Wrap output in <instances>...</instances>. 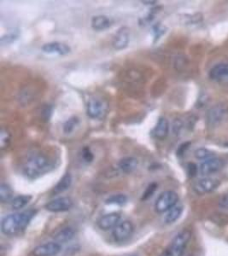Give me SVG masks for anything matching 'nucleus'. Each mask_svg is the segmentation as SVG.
Instances as JSON below:
<instances>
[{"label":"nucleus","instance_id":"423d86ee","mask_svg":"<svg viewBox=\"0 0 228 256\" xmlns=\"http://www.w3.org/2000/svg\"><path fill=\"white\" fill-rule=\"evenodd\" d=\"M220 184V181L216 178L204 177L193 184L192 189L198 195H206L214 192Z\"/></svg>","mask_w":228,"mask_h":256},{"label":"nucleus","instance_id":"1a4fd4ad","mask_svg":"<svg viewBox=\"0 0 228 256\" xmlns=\"http://www.w3.org/2000/svg\"><path fill=\"white\" fill-rule=\"evenodd\" d=\"M107 105L100 98H91L88 102L86 113L92 119H100L106 114Z\"/></svg>","mask_w":228,"mask_h":256},{"label":"nucleus","instance_id":"2f4dec72","mask_svg":"<svg viewBox=\"0 0 228 256\" xmlns=\"http://www.w3.org/2000/svg\"><path fill=\"white\" fill-rule=\"evenodd\" d=\"M82 156L84 158V160L88 162H91L92 160H94V154L89 148H85L83 150Z\"/></svg>","mask_w":228,"mask_h":256},{"label":"nucleus","instance_id":"473e14b6","mask_svg":"<svg viewBox=\"0 0 228 256\" xmlns=\"http://www.w3.org/2000/svg\"><path fill=\"white\" fill-rule=\"evenodd\" d=\"M198 168L196 166V164H194V163H189L188 165V175L190 176V177H194L195 175L198 174Z\"/></svg>","mask_w":228,"mask_h":256},{"label":"nucleus","instance_id":"412c9836","mask_svg":"<svg viewBox=\"0 0 228 256\" xmlns=\"http://www.w3.org/2000/svg\"><path fill=\"white\" fill-rule=\"evenodd\" d=\"M72 184V176L70 174H66L62 178L58 183L56 184V186L53 190V192L55 194H60L70 189V187Z\"/></svg>","mask_w":228,"mask_h":256},{"label":"nucleus","instance_id":"ddd939ff","mask_svg":"<svg viewBox=\"0 0 228 256\" xmlns=\"http://www.w3.org/2000/svg\"><path fill=\"white\" fill-rule=\"evenodd\" d=\"M129 40H130V30L128 28L123 26L116 32L112 41V44L114 49L120 50L128 47Z\"/></svg>","mask_w":228,"mask_h":256},{"label":"nucleus","instance_id":"9b49d317","mask_svg":"<svg viewBox=\"0 0 228 256\" xmlns=\"http://www.w3.org/2000/svg\"><path fill=\"white\" fill-rule=\"evenodd\" d=\"M61 250V245L56 242H46L36 246L32 252V256H55Z\"/></svg>","mask_w":228,"mask_h":256},{"label":"nucleus","instance_id":"dca6fc26","mask_svg":"<svg viewBox=\"0 0 228 256\" xmlns=\"http://www.w3.org/2000/svg\"><path fill=\"white\" fill-rule=\"evenodd\" d=\"M210 77L218 82L228 79V64H219L214 66L210 71Z\"/></svg>","mask_w":228,"mask_h":256},{"label":"nucleus","instance_id":"20e7f679","mask_svg":"<svg viewBox=\"0 0 228 256\" xmlns=\"http://www.w3.org/2000/svg\"><path fill=\"white\" fill-rule=\"evenodd\" d=\"M178 196L172 190H166L161 193L155 202V211L158 214L167 212L178 204Z\"/></svg>","mask_w":228,"mask_h":256},{"label":"nucleus","instance_id":"7c9ffc66","mask_svg":"<svg viewBox=\"0 0 228 256\" xmlns=\"http://www.w3.org/2000/svg\"><path fill=\"white\" fill-rule=\"evenodd\" d=\"M183 128V122L180 119H176L172 124V132L176 135H178Z\"/></svg>","mask_w":228,"mask_h":256},{"label":"nucleus","instance_id":"bb28decb","mask_svg":"<svg viewBox=\"0 0 228 256\" xmlns=\"http://www.w3.org/2000/svg\"><path fill=\"white\" fill-rule=\"evenodd\" d=\"M79 124V119L76 116L71 117L64 124V132L65 134H70Z\"/></svg>","mask_w":228,"mask_h":256},{"label":"nucleus","instance_id":"4be33fe9","mask_svg":"<svg viewBox=\"0 0 228 256\" xmlns=\"http://www.w3.org/2000/svg\"><path fill=\"white\" fill-rule=\"evenodd\" d=\"M32 199V196L28 195L18 196L16 198H13V200L10 202V206L12 208L15 210H20L24 208L26 204H28Z\"/></svg>","mask_w":228,"mask_h":256},{"label":"nucleus","instance_id":"6e6552de","mask_svg":"<svg viewBox=\"0 0 228 256\" xmlns=\"http://www.w3.org/2000/svg\"><path fill=\"white\" fill-rule=\"evenodd\" d=\"M74 206V202L68 196H61L47 202L44 208L47 211L52 212H67Z\"/></svg>","mask_w":228,"mask_h":256},{"label":"nucleus","instance_id":"cd10ccee","mask_svg":"<svg viewBox=\"0 0 228 256\" xmlns=\"http://www.w3.org/2000/svg\"><path fill=\"white\" fill-rule=\"evenodd\" d=\"M18 36H19V34L15 32V31H14V32H9V34L4 35V36L1 37L0 42H1V44H3V46H4V44H12L14 41L18 40Z\"/></svg>","mask_w":228,"mask_h":256},{"label":"nucleus","instance_id":"9d476101","mask_svg":"<svg viewBox=\"0 0 228 256\" xmlns=\"http://www.w3.org/2000/svg\"><path fill=\"white\" fill-rule=\"evenodd\" d=\"M224 166V162L220 158H210L207 160H202L199 165L198 171L202 175H210L220 171Z\"/></svg>","mask_w":228,"mask_h":256},{"label":"nucleus","instance_id":"a878e982","mask_svg":"<svg viewBox=\"0 0 228 256\" xmlns=\"http://www.w3.org/2000/svg\"><path fill=\"white\" fill-rule=\"evenodd\" d=\"M194 156L198 160H205L210 159V158H214V153L208 150V148H200L196 150L195 153H194Z\"/></svg>","mask_w":228,"mask_h":256},{"label":"nucleus","instance_id":"c85d7f7f","mask_svg":"<svg viewBox=\"0 0 228 256\" xmlns=\"http://www.w3.org/2000/svg\"><path fill=\"white\" fill-rule=\"evenodd\" d=\"M156 188H158V184H150L149 186L147 187L146 190L144 193L142 199H143V200H146L148 198H150V196L155 193Z\"/></svg>","mask_w":228,"mask_h":256},{"label":"nucleus","instance_id":"f8f14e48","mask_svg":"<svg viewBox=\"0 0 228 256\" xmlns=\"http://www.w3.org/2000/svg\"><path fill=\"white\" fill-rule=\"evenodd\" d=\"M120 212H113L101 216L96 222L98 226L102 230H113L120 222Z\"/></svg>","mask_w":228,"mask_h":256},{"label":"nucleus","instance_id":"f3484780","mask_svg":"<svg viewBox=\"0 0 228 256\" xmlns=\"http://www.w3.org/2000/svg\"><path fill=\"white\" fill-rule=\"evenodd\" d=\"M112 25V20L107 16L100 15L92 19V28L95 31H104L108 30Z\"/></svg>","mask_w":228,"mask_h":256},{"label":"nucleus","instance_id":"5701e85b","mask_svg":"<svg viewBox=\"0 0 228 256\" xmlns=\"http://www.w3.org/2000/svg\"><path fill=\"white\" fill-rule=\"evenodd\" d=\"M13 200V190L12 187L7 184H1L0 186V201L2 204H6Z\"/></svg>","mask_w":228,"mask_h":256},{"label":"nucleus","instance_id":"c756f323","mask_svg":"<svg viewBox=\"0 0 228 256\" xmlns=\"http://www.w3.org/2000/svg\"><path fill=\"white\" fill-rule=\"evenodd\" d=\"M218 205L220 208L228 211V193L224 194L220 198Z\"/></svg>","mask_w":228,"mask_h":256},{"label":"nucleus","instance_id":"39448f33","mask_svg":"<svg viewBox=\"0 0 228 256\" xmlns=\"http://www.w3.org/2000/svg\"><path fill=\"white\" fill-rule=\"evenodd\" d=\"M228 116V107L223 104L214 105L206 114V122L210 126H216L226 120Z\"/></svg>","mask_w":228,"mask_h":256},{"label":"nucleus","instance_id":"f257e3e1","mask_svg":"<svg viewBox=\"0 0 228 256\" xmlns=\"http://www.w3.org/2000/svg\"><path fill=\"white\" fill-rule=\"evenodd\" d=\"M36 214V210H30L6 216L1 222V230L6 236H16L26 229Z\"/></svg>","mask_w":228,"mask_h":256},{"label":"nucleus","instance_id":"b1692460","mask_svg":"<svg viewBox=\"0 0 228 256\" xmlns=\"http://www.w3.org/2000/svg\"><path fill=\"white\" fill-rule=\"evenodd\" d=\"M12 141V134L6 128H2L0 132V147L2 150L7 148Z\"/></svg>","mask_w":228,"mask_h":256},{"label":"nucleus","instance_id":"2eb2a0df","mask_svg":"<svg viewBox=\"0 0 228 256\" xmlns=\"http://www.w3.org/2000/svg\"><path fill=\"white\" fill-rule=\"evenodd\" d=\"M170 132V123L166 118L161 117L158 120V123L152 131L153 137L156 140H162L167 138Z\"/></svg>","mask_w":228,"mask_h":256},{"label":"nucleus","instance_id":"4468645a","mask_svg":"<svg viewBox=\"0 0 228 256\" xmlns=\"http://www.w3.org/2000/svg\"><path fill=\"white\" fill-rule=\"evenodd\" d=\"M42 50L46 54L64 56L70 53L71 48L68 44L60 42H50L42 46Z\"/></svg>","mask_w":228,"mask_h":256},{"label":"nucleus","instance_id":"72a5a7b5","mask_svg":"<svg viewBox=\"0 0 228 256\" xmlns=\"http://www.w3.org/2000/svg\"><path fill=\"white\" fill-rule=\"evenodd\" d=\"M189 146H190V143H184L183 144H182V146L178 147L177 154H178V156H182V154H184V152H186V150L189 148Z\"/></svg>","mask_w":228,"mask_h":256},{"label":"nucleus","instance_id":"a211bd4d","mask_svg":"<svg viewBox=\"0 0 228 256\" xmlns=\"http://www.w3.org/2000/svg\"><path fill=\"white\" fill-rule=\"evenodd\" d=\"M117 166L118 168L120 169V172L124 174H131L137 169L138 162L134 158H122V160H119Z\"/></svg>","mask_w":228,"mask_h":256},{"label":"nucleus","instance_id":"393cba45","mask_svg":"<svg viewBox=\"0 0 228 256\" xmlns=\"http://www.w3.org/2000/svg\"><path fill=\"white\" fill-rule=\"evenodd\" d=\"M128 202V196L123 194H116L112 196L106 201V204H114V205H124Z\"/></svg>","mask_w":228,"mask_h":256},{"label":"nucleus","instance_id":"f03ea898","mask_svg":"<svg viewBox=\"0 0 228 256\" xmlns=\"http://www.w3.org/2000/svg\"><path fill=\"white\" fill-rule=\"evenodd\" d=\"M53 163L44 154H34L25 162L22 172L30 180H36L52 170Z\"/></svg>","mask_w":228,"mask_h":256},{"label":"nucleus","instance_id":"6ab92c4d","mask_svg":"<svg viewBox=\"0 0 228 256\" xmlns=\"http://www.w3.org/2000/svg\"><path fill=\"white\" fill-rule=\"evenodd\" d=\"M183 210H184L183 206L177 204L174 207L168 211L166 216H165V222L168 224H174V222L178 220V218H180V216L183 214Z\"/></svg>","mask_w":228,"mask_h":256},{"label":"nucleus","instance_id":"0eeeda50","mask_svg":"<svg viewBox=\"0 0 228 256\" xmlns=\"http://www.w3.org/2000/svg\"><path fill=\"white\" fill-rule=\"evenodd\" d=\"M134 230V226L132 222L130 220H123L112 230V236L114 238V241L123 242L132 236Z\"/></svg>","mask_w":228,"mask_h":256},{"label":"nucleus","instance_id":"7ed1b4c3","mask_svg":"<svg viewBox=\"0 0 228 256\" xmlns=\"http://www.w3.org/2000/svg\"><path fill=\"white\" fill-rule=\"evenodd\" d=\"M190 238V230L188 229L182 230L174 236L168 247L162 252L160 256H183Z\"/></svg>","mask_w":228,"mask_h":256},{"label":"nucleus","instance_id":"aec40b11","mask_svg":"<svg viewBox=\"0 0 228 256\" xmlns=\"http://www.w3.org/2000/svg\"><path fill=\"white\" fill-rule=\"evenodd\" d=\"M74 236V230L73 228L65 227L62 230H59L58 232L56 233L54 236V239L56 242L61 244V242H67L70 241Z\"/></svg>","mask_w":228,"mask_h":256}]
</instances>
